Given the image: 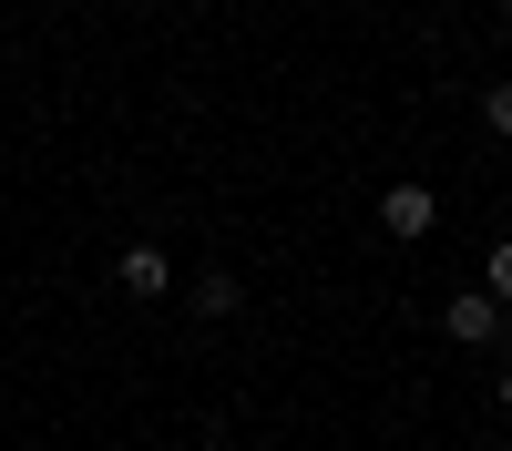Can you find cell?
<instances>
[{"label": "cell", "mask_w": 512, "mask_h": 451, "mask_svg": "<svg viewBox=\"0 0 512 451\" xmlns=\"http://www.w3.org/2000/svg\"><path fill=\"white\" fill-rule=\"evenodd\" d=\"M482 123H492V134L512 144V82H492V93H482Z\"/></svg>", "instance_id": "obj_6"}, {"label": "cell", "mask_w": 512, "mask_h": 451, "mask_svg": "<svg viewBox=\"0 0 512 451\" xmlns=\"http://www.w3.org/2000/svg\"><path fill=\"white\" fill-rule=\"evenodd\" d=\"M379 226H390L400 246H420V236L441 226V195L431 185H390V195H379Z\"/></svg>", "instance_id": "obj_3"}, {"label": "cell", "mask_w": 512, "mask_h": 451, "mask_svg": "<svg viewBox=\"0 0 512 451\" xmlns=\"http://www.w3.org/2000/svg\"><path fill=\"white\" fill-rule=\"evenodd\" d=\"M113 277H123V298H175V257H164V246L154 236H134V246H123V257H113Z\"/></svg>", "instance_id": "obj_2"}, {"label": "cell", "mask_w": 512, "mask_h": 451, "mask_svg": "<svg viewBox=\"0 0 512 451\" xmlns=\"http://www.w3.org/2000/svg\"><path fill=\"white\" fill-rule=\"evenodd\" d=\"M502 21H512V0H502Z\"/></svg>", "instance_id": "obj_8"}, {"label": "cell", "mask_w": 512, "mask_h": 451, "mask_svg": "<svg viewBox=\"0 0 512 451\" xmlns=\"http://www.w3.org/2000/svg\"><path fill=\"white\" fill-rule=\"evenodd\" d=\"M185 298H195V318H236V308H246V287H236V277L216 267V277H195Z\"/></svg>", "instance_id": "obj_4"}, {"label": "cell", "mask_w": 512, "mask_h": 451, "mask_svg": "<svg viewBox=\"0 0 512 451\" xmlns=\"http://www.w3.org/2000/svg\"><path fill=\"white\" fill-rule=\"evenodd\" d=\"M482 298H502V308H512V236L492 246V267H482Z\"/></svg>", "instance_id": "obj_5"}, {"label": "cell", "mask_w": 512, "mask_h": 451, "mask_svg": "<svg viewBox=\"0 0 512 451\" xmlns=\"http://www.w3.org/2000/svg\"><path fill=\"white\" fill-rule=\"evenodd\" d=\"M441 328H451L461 349H512V308L482 298V287H451V298H441Z\"/></svg>", "instance_id": "obj_1"}, {"label": "cell", "mask_w": 512, "mask_h": 451, "mask_svg": "<svg viewBox=\"0 0 512 451\" xmlns=\"http://www.w3.org/2000/svg\"><path fill=\"white\" fill-rule=\"evenodd\" d=\"M502 410H512V359H502Z\"/></svg>", "instance_id": "obj_7"}]
</instances>
